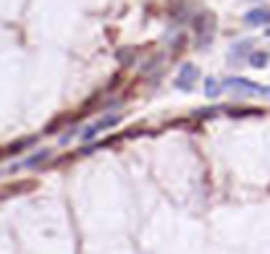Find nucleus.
<instances>
[{"label": "nucleus", "mask_w": 270, "mask_h": 254, "mask_svg": "<svg viewBox=\"0 0 270 254\" xmlns=\"http://www.w3.org/2000/svg\"><path fill=\"white\" fill-rule=\"evenodd\" d=\"M121 81H123V74H116L113 79H110V84H108V92H113V89H116Z\"/></svg>", "instance_id": "nucleus-16"}, {"label": "nucleus", "mask_w": 270, "mask_h": 254, "mask_svg": "<svg viewBox=\"0 0 270 254\" xmlns=\"http://www.w3.org/2000/svg\"><path fill=\"white\" fill-rule=\"evenodd\" d=\"M116 123H121V115L118 113H110V115H102V118L97 121V123H92V126H87L84 131H81V139L84 142H89V139H95L97 134H102V131H108V129H113Z\"/></svg>", "instance_id": "nucleus-3"}, {"label": "nucleus", "mask_w": 270, "mask_h": 254, "mask_svg": "<svg viewBox=\"0 0 270 254\" xmlns=\"http://www.w3.org/2000/svg\"><path fill=\"white\" fill-rule=\"evenodd\" d=\"M244 24L250 27H270V8H252L244 13Z\"/></svg>", "instance_id": "nucleus-5"}, {"label": "nucleus", "mask_w": 270, "mask_h": 254, "mask_svg": "<svg viewBox=\"0 0 270 254\" xmlns=\"http://www.w3.org/2000/svg\"><path fill=\"white\" fill-rule=\"evenodd\" d=\"M116 58H118V63L126 68V66H131L134 60H137V48H121V50L116 53Z\"/></svg>", "instance_id": "nucleus-9"}, {"label": "nucleus", "mask_w": 270, "mask_h": 254, "mask_svg": "<svg viewBox=\"0 0 270 254\" xmlns=\"http://www.w3.org/2000/svg\"><path fill=\"white\" fill-rule=\"evenodd\" d=\"M50 160V150H39V152H34L32 157H27L24 163H18L16 168H11V171H18V168H37V165H42V163H48Z\"/></svg>", "instance_id": "nucleus-6"}, {"label": "nucleus", "mask_w": 270, "mask_h": 254, "mask_svg": "<svg viewBox=\"0 0 270 254\" xmlns=\"http://www.w3.org/2000/svg\"><path fill=\"white\" fill-rule=\"evenodd\" d=\"M197 79H199V68H197L194 63H184V66H181V71H178V79H176L173 84H176V89L192 92Z\"/></svg>", "instance_id": "nucleus-4"}, {"label": "nucleus", "mask_w": 270, "mask_h": 254, "mask_svg": "<svg viewBox=\"0 0 270 254\" xmlns=\"http://www.w3.org/2000/svg\"><path fill=\"white\" fill-rule=\"evenodd\" d=\"M34 189V181H18V183H13L11 189H3L0 192V199H8V197H13V194H27V192H32Z\"/></svg>", "instance_id": "nucleus-8"}, {"label": "nucleus", "mask_w": 270, "mask_h": 254, "mask_svg": "<svg viewBox=\"0 0 270 254\" xmlns=\"http://www.w3.org/2000/svg\"><path fill=\"white\" fill-rule=\"evenodd\" d=\"M181 48H186V34H178L173 39V50H181Z\"/></svg>", "instance_id": "nucleus-15"}, {"label": "nucleus", "mask_w": 270, "mask_h": 254, "mask_svg": "<svg viewBox=\"0 0 270 254\" xmlns=\"http://www.w3.org/2000/svg\"><path fill=\"white\" fill-rule=\"evenodd\" d=\"M229 115H262V110L260 108H229Z\"/></svg>", "instance_id": "nucleus-13"}, {"label": "nucleus", "mask_w": 270, "mask_h": 254, "mask_svg": "<svg viewBox=\"0 0 270 254\" xmlns=\"http://www.w3.org/2000/svg\"><path fill=\"white\" fill-rule=\"evenodd\" d=\"M223 89H234V92H241V95H260V97H270V87H262L252 79H241V76H229L220 81Z\"/></svg>", "instance_id": "nucleus-2"}, {"label": "nucleus", "mask_w": 270, "mask_h": 254, "mask_svg": "<svg viewBox=\"0 0 270 254\" xmlns=\"http://www.w3.org/2000/svg\"><path fill=\"white\" fill-rule=\"evenodd\" d=\"M252 48H255V39H244L234 45V53H252Z\"/></svg>", "instance_id": "nucleus-14"}, {"label": "nucleus", "mask_w": 270, "mask_h": 254, "mask_svg": "<svg viewBox=\"0 0 270 254\" xmlns=\"http://www.w3.org/2000/svg\"><path fill=\"white\" fill-rule=\"evenodd\" d=\"M220 89H223V87L218 84V79H213V76L205 79V95H207V97H218Z\"/></svg>", "instance_id": "nucleus-11"}, {"label": "nucleus", "mask_w": 270, "mask_h": 254, "mask_svg": "<svg viewBox=\"0 0 270 254\" xmlns=\"http://www.w3.org/2000/svg\"><path fill=\"white\" fill-rule=\"evenodd\" d=\"M267 37H270V27H267Z\"/></svg>", "instance_id": "nucleus-17"}, {"label": "nucleus", "mask_w": 270, "mask_h": 254, "mask_svg": "<svg viewBox=\"0 0 270 254\" xmlns=\"http://www.w3.org/2000/svg\"><path fill=\"white\" fill-rule=\"evenodd\" d=\"M163 60H165V55H155V58H150V60L142 66V74H144V76H147V74H152V71H155V68L160 66Z\"/></svg>", "instance_id": "nucleus-12"}, {"label": "nucleus", "mask_w": 270, "mask_h": 254, "mask_svg": "<svg viewBox=\"0 0 270 254\" xmlns=\"http://www.w3.org/2000/svg\"><path fill=\"white\" fill-rule=\"evenodd\" d=\"M267 63H270V53H265V50L250 53V66H252V68H265Z\"/></svg>", "instance_id": "nucleus-10"}, {"label": "nucleus", "mask_w": 270, "mask_h": 254, "mask_svg": "<svg viewBox=\"0 0 270 254\" xmlns=\"http://www.w3.org/2000/svg\"><path fill=\"white\" fill-rule=\"evenodd\" d=\"M192 27H194V34H197V48H207L215 37L218 21L210 11H199V13L192 16Z\"/></svg>", "instance_id": "nucleus-1"}, {"label": "nucleus", "mask_w": 270, "mask_h": 254, "mask_svg": "<svg viewBox=\"0 0 270 254\" xmlns=\"http://www.w3.org/2000/svg\"><path fill=\"white\" fill-rule=\"evenodd\" d=\"M168 13H171L173 21H189V3H186V0L171 3V6H168Z\"/></svg>", "instance_id": "nucleus-7"}]
</instances>
